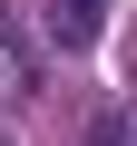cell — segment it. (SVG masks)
Listing matches in <instances>:
<instances>
[{
	"mask_svg": "<svg viewBox=\"0 0 137 146\" xmlns=\"http://www.w3.org/2000/svg\"><path fill=\"white\" fill-rule=\"evenodd\" d=\"M98 29H108V0H49V39L59 49H98Z\"/></svg>",
	"mask_w": 137,
	"mask_h": 146,
	"instance_id": "6da1fadb",
	"label": "cell"
},
{
	"mask_svg": "<svg viewBox=\"0 0 137 146\" xmlns=\"http://www.w3.org/2000/svg\"><path fill=\"white\" fill-rule=\"evenodd\" d=\"M127 136H137V117H127V107H108V117L88 127V146H127Z\"/></svg>",
	"mask_w": 137,
	"mask_h": 146,
	"instance_id": "7a4b0ae2",
	"label": "cell"
}]
</instances>
